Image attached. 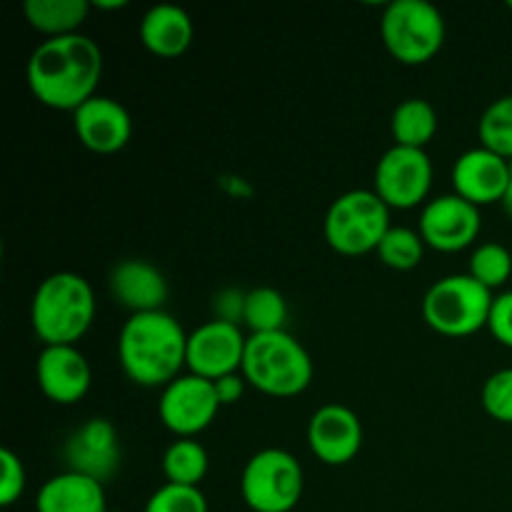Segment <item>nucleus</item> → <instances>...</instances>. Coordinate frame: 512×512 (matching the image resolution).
Returning <instances> with one entry per match:
<instances>
[{"label": "nucleus", "instance_id": "obj_1", "mask_svg": "<svg viewBox=\"0 0 512 512\" xmlns=\"http://www.w3.org/2000/svg\"><path fill=\"white\" fill-rule=\"evenodd\" d=\"M28 88L40 105L53 110H75L98 95L103 78V50L83 33L45 38L30 53Z\"/></svg>", "mask_w": 512, "mask_h": 512}, {"label": "nucleus", "instance_id": "obj_2", "mask_svg": "<svg viewBox=\"0 0 512 512\" xmlns=\"http://www.w3.org/2000/svg\"><path fill=\"white\" fill-rule=\"evenodd\" d=\"M118 360L140 388H165L188 368V333L168 310L130 315L118 335Z\"/></svg>", "mask_w": 512, "mask_h": 512}, {"label": "nucleus", "instance_id": "obj_3", "mask_svg": "<svg viewBox=\"0 0 512 512\" xmlns=\"http://www.w3.org/2000/svg\"><path fill=\"white\" fill-rule=\"evenodd\" d=\"M95 318V293L83 275L60 270L40 280L30 300V325L43 345H75Z\"/></svg>", "mask_w": 512, "mask_h": 512}, {"label": "nucleus", "instance_id": "obj_4", "mask_svg": "<svg viewBox=\"0 0 512 512\" xmlns=\"http://www.w3.org/2000/svg\"><path fill=\"white\" fill-rule=\"evenodd\" d=\"M243 378L270 398H295L313 383V360L288 330L248 335Z\"/></svg>", "mask_w": 512, "mask_h": 512}, {"label": "nucleus", "instance_id": "obj_5", "mask_svg": "<svg viewBox=\"0 0 512 512\" xmlns=\"http://www.w3.org/2000/svg\"><path fill=\"white\" fill-rule=\"evenodd\" d=\"M493 300V290L480 285L473 275H445L425 293L423 318L445 338H468L488 328Z\"/></svg>", "mask_w": 512, "mask_h": 512}, {"label": "nucleus", "instance_id": "obj_6", "mask_svg": "<svg viewBox=\"0 0 512 512\" xmlns=\"http://www.w3.org/2000/svg\"><path fill=\"white\" fill-rule=\"evenodd\" d=\"M390 230V208L375 190H348L325 213L323 233L340 255L375 253Z\"/></svg>", "mask_w": 512, "mask_h": 512}, {"label": "nucleus", "instance_id": "obj_7", "mask_svg": "<svg viewBox=\"0 0 512 512\" xmlns=\"http://www.w3.org/2000/svg\"><path fill=\"white\" fill-rule=\"evenodd\" d=\"M380 38L398 63L423 65L445 43V18L428 0H393L380 18Z\"/></svg>", "mask_w": 512, "mask_h": 512}, {"label": "nucleus", "instance_id": "obj_8", "mask_svg": "<svg viewBox=\"0 0 512 512\" xmlns=\"http://www.w3.org/2000/svg\"><path fill=\"white\" fill-rule=\"evenodd\" d=\"M303 490V465L283 448L258 450L240 473V495L253 512H293Z\"/></svg>", "mask_w": 512, "mask_h": 512}, {"label": "nucleus", "instance_id": "obj_9", "mask_svg": "<svg viewBox=\"0 0 512 512\" xmlns=\"http://www.w3.org/2000/svg\"><path fill=\"white\" fill-rule=\"evenodd\" d=\"M433 185V163L425 150L393 145L375 165L373 190L390 210L418 208L428 200Z\"/></svg>", "mask_w": 512, "mask_h": 512}, {"label": "nucleus", "instance_id": "obj_10", "mask_svg": "<svg viewBox=\"0 0 512 512\" xmlns=\"http://www.w3.org/2000/svg\"><path fill=\"white\" fill-rule=\"evenodd\" d=\"M220 410L213 380L200 375L183 373L173 383L165 385L158 400L160 423L178 438H193L210 428Z\"/></svg>", "mask_w": 512, "mask_h": 512}, {"label": "nucleus", "instance_id": "obj_11", "mask_svg": "<svg viewBox=\"0 0 512 512\" xmlns=\"http://www.w3.org/2000/svg\"><path fill=\"white\" fill-rule=\"evenodd\" d=\"M480 228H483V215L478 205L448 193L423 205L418 233L423 235L428 248L440 253H458L478 240Z\"/></svg>", "mask_w": 512, "mask_h": 512}, {"label": "nucleus", "instance_id": "obj_12", "mask_svg": "<svg viewBox=\"0 0 512 512\" xmlns=\"http://www.w3.org/2000/svg\"><path fill=\"white\" fill-rule=\"evenodd\" d=\"M248 335L240 325L208 320L188 333V373L218 380L243 370Z\"/></svg>", "mask_w": 512, "mask_h": 512}, {"label": "nucleus", "instance_id": "obj_13", "mask_svg": "<svg viewBox=\"0 0 512 512\" xmlns=\"http://www.w3.org/2000/svg\"><path fill=\"white\" fill-rule=\"evenodd\" d=\"M63 455L68 470L105 483L123 463L118 428L108 418H88L68 435Z\"/></svg>", "mask_w": 512, "mask_h": 512}, {"label": "nucleus", "instance_id": "obj_14", "mask_svg": "<svg viewBox=\"0 0 512 512\" xmlns=\"http://www.w3.org/2000/svg\"><path fill=\"white\" fill-rule=\"evenodd\" d=\"M308 445L325 465H348L363 448V423L348 405H320L308 423Z\"/></svg>", "mask_w": 512, "mask_h": 512}, {"label": "nucleus", "instance_id": "obj_15", "mask_svg": "<svg viewBox=\"0 0 512 512\" xmlns=\"http://www.w3.org/2000/svg\"><path fill=\"white\" fill-rule=\"evenodd\" d=\"M35 380L50 403L75 405L88 395L93 370L75 345H43L35 360Z\"/></svg>", "mask_w": 512, "mask_h": 512}, {"label": "nucleus", "instance_id": "obj_16", "mask_svg": "<svg viewBox=\"0 0 512 512\" xmlns=\"http://www.w3.org/2000/svg\"><path fill=\"white\" fill-rule=\"evenodd\" d=\"M450 180H453V193L478 208L503 203L510 185V160L478 145L458 155Z\"/></svg>", "mask_w": 512, "mask_h": 512}, {"label": "nucleus", "instance_id": "obj_17", "mask_svg": "<svg viewBox=\"0 0 512 512\" xmlns=\"http://www.w3.org/2000/svg\"><path fill=\"white\" fill-rule=\"evenodd\" d=\"M73 128L80 143L100 155L123 150L133 138V118L128 108L108 95H95L73 113Z\"/></svg>", "mask_w": 512, "mask_h": 512}, {"label": "nucleus", "instance_id": "obj_18", "mask_svg": "<svg viewBox=\"0 0 512 512\" xmlns=\"http://www.w3.org/2000/svg\"><path fill=\"white\" fill-rule=\"evenodd\" d=\"M108 290L115 303L130 315L165 310L170 293L165 275L153 263L138 258L123 260L110 270Z\"/></svg>", "mask_w": 512, "mask_h": 512}, {"label": "nucleus", "instance_id": "obj_19", "mask_svg": "<svg viewBox=\"0 0 512 512\" xmlns=\"http://www.w3.org/2000/svg\"><path fill=\"white\" fill-rule=\"evenodd\" d=\"M138 35L148 53L158 55V58H180L193 45L195 25L185 8L160 3L145 10Z\"/></svg>", "mask_w": 512, "mask_h": 512}, {"label": "nucleus", "instance_id": "obj_20", "mask_svg": "<svg viewBox=\"0 0 512 512\" xmlns=\"http://www.w3.org/2000/svg\"><path fill=\"white\" fill-rule=\"evenodd\" d=\"M35 512H108L105 488L88 475L63 470L38 490Z\"/></svg>", "mask_w": 512, "mask_h": 512}, {"label": "nucleus", "instance_id": "obj_21", "mask_svg": "<svg viewBox=\"0 0 512 512\" xmlns=\"http://www.w3.org/2000/svg\"><path fill=\"white\" fill-rule=\"evenodd\" d=\"M90 10H93V3L88 0H28L23 5L30 28L43 33L45 38L80 33Z\"/></svg>", "mask_w": 512, "mask_h": 512}, {"label": "nucleus", "instance_id": "obj_22", "mask_svg": "<svg viewBox=\"0 0 512 512\" xmlns=\"http://www.w3.org/2000/svg\"><path fill=\"white\" fill-rule=\"evenodd\" d=\"M390 133L395 145L425 150L438 133V113L423 98L403 100L390 115Z\"/></svg>", "mask_w": 512, "mask_h": 512}, {"label": "nucleus", "instance_id": "obj_23", "mask_svg": "<svg viewBox=\"0 0 512 512\" xmlns=\"http://www.w3.org/2000/svg\"><path fill=\"white\" fill-rule=\"evenodd\" d=\"M165 483L188 485V488H200L210 468L208 450L193 438H178L165 448L163 460Z\"/></svg>", "mask_w": 512, "mask_h": 512}, {"label": "nucleus", "instance_id": "obj_24", "mask_svg": "<svg viewBox=\"0 0 512 512\" xmlns=\"http://www.w3.org/2000/svg\"><path fill=\"white\" fill-rule=\"evenodd\" d=\"M285 320H288V303L280 290L270 285L245 290L243 325L250 330V335L278 333V330H285Z\"/></svg>", "mask_w": 512, "mask_h": 512}, {"label": "nucleus", "instance_id": "obj_25", "mask_svg": "<svg viewBox=\"0 0 512 512\" xmlns=\"http://www.w3.org/2000/svg\"><path fill=\"white\" fill-rule=\"evenodd\" d=\"M375 253H378L380 263L405 273V270H413L423 263L425 240L418 230L405 228V225H390Z\"/></svg>", "mask_w": 512, "mask_h": 512}, {"label": "nucleus", "instance_id": "obj_26", "mask_svg": "<svg viewBox=\"0 0 512 512\" xmlns=\"http://www.w3.org/2000/svg\"><path fill=\"white\" fill-rule=\"evenodd\" d=\"M480 145L512 163V95L493 100L480 115Z\"/></svg>", "mask_w": 512, "mask_h": 512}, {"label": "nucleus", "instance_id": "obj_27", "mask_svg": "<svg viewBox=\"0 0 512 512\" xmlns=\"http://www.w3.org/2000/svg\"><path fill=\"white\" fill-rule=\"evenodd\" d=\"M468 275L488 290L503 288L512 275V253L500 243H480L470 255Z\"/></svg>", "mask_w": 512, "mask_h": 512}, {"label": "nucleus", "instance_id": "obj_28", "mask_svg": "<svg viewBox=\"0 0 512 512\" xmlns=\"http://www.w3.org/2000/svg\"><path fill=\"white\" fill-rule=\"evenodd\" d=\"M145 512H208L203 490L165 483L145 503Z\"/></svg>", "mask_w": 512, "mask_h": 512}, {"label": "nucleus", "instance_id": "obj_29", "mask_svg": "<svg viewBox=\"0 0 512 512\" xmlns=\"http://www.w3.org/2000/svg\"><path fill=\"white\" fill-rule=\"evenodd\" d=\"M483 410L498 423L512 425V368H503L490 375L480 393Z\"/></svg>", "mask_w": 512, "mask_h": 512}, {"label": "nucleus", "instance_id": "obj_30", "mask_svg": "<svg viewBox=\"0 0 512 512\" xmlns=\"http://www.w3.org/2000/svg\"><path fill=\"white\" fill-rule=\"evenodd\" d=\"M25 483H28V475H25L20 455L8 448L0 450V505L8 508V505L18 503L25 493Z\"/></svg>", "mask_w": 512, "mask_h": 512}, {"label": "nucleus", "instance_id": "obj_31", "mask_svg": "<svg viewBox=\"0 0 512 512\" xmlns=\"http://www.w3.org/2000/svg\"><path fill=\"white\" fill-rule=\"evenodd\" d=\"M488 330L500 345L512 348V290L495 295L493 308H490Z\"/></svg>", "mask_w": 512, "mask_h": 512}, {"label": "nucleus", "instance_id": "obj_32", "mask_svg": "<svg viewBox=\"0 0 512 512\" xmlns=\"http://www.w3.org/2000/svg\"><path fill=\"white\" fill-rule=\"evenodd\" d=\"M243 310H245V293L235 288H223L213 300V318L223 323H233L243 328Z\"/></svg>", "mask_w": 512, "mask_h": 512}, {"label": "nucleus", "instance_id": "obj_33", "mask_svg": "<svg viewBox=\"0 0 512 512\" xmlns=\"http://www.w3.org/2000/svg\"><path fill=\"white\" fill-rule=\"evenodd\" d=\"M215 385V395L220 400V408H228V405H235L243 400L245 388H248V380L243 378V373H233L225 375V378L213 380Z\"/></svg>", "mask_w": 512, "mask_h": 512}, {"label": "nucleus", "instance_id": "obj_34", "mask_svg": "<svg viewBox=\"0 0 512 512\" xmlns=\"http://www.w3.org/2000/svg\"><path fill=\"white\" fill-rule=\"evenodd\" d=\"M125 0H98V3H93V8H98V10H120V8H125Z\"/></svg>", "mask_w": 512, "mask_h": 512}, {"label": "nucleus", "instance_id": "obj_35", "mask_svg": "<svg viewBox=\"0 0 512 512\" xmlns=\"http://www.w3.org/2000/svg\"><path fill=\"white\" fill-rule=\"evenodd\" d=\"M503 208L512 220V163H510V185H508V193H505V198H503Z\"/></svg>", "mask_w": 512, "mask_h": 512}, {"label": "nucleus", "instance_id": "obj_36", "mask_svg": "<svg viewBox=\"0 0 512 512\" xmlns=\"http://www.w3.org/2000/svg\"><path fill=\"white\" fill-rule=\"evenodd\" d=\"M508 5H510V10H512V0H510V3H508Z\"/></svg>", "mask_w": 512, "mask_h": 512}, {"label": "nucleus", "instance_id": "obj_37", "mask_svg": "<svg viewBox=\"0 0 512 512\" xmlns=\"http://www.w3.org/2000/svg\"><path fill=\"white\" fill-rule=\"evenodd\" d=\"M108 512H113V510H108Z\"/></svg>", "mask_w": 512, "mask_h": 512}]
</instances>
